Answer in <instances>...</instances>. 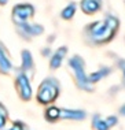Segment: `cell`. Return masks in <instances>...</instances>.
<instances>
[{
	"label": "cell",
	"instance_id": "6da1fadb",
	"mask_svg": "<svg viewBox=\"0 0 125 130\" xmlns=\"http://www.w3.org/2000/svg\"><path fill=\"white\" fill-rule=\"evenodd\" d=\"M118 27V21L117 18L109 15L105 21H96L87 27V36L89 41L95 44H103L110 41L116 34V30Z\"/></svg>",
	"mask_w": 125,
	"mask_h": 130
},
{
	"label": "cell",
	"instance_id": "7a4b0ae2",
	"mask_svg": "<svg viewBox=\"0 0 125 130\" xmlns=\"http://www.w3.org/2000/svg\"><path fill=\"white\" fill-rule=\"evenodd\" d=\"M59 82L55 78L49 77V78H45L39 86L37 90V96L36 99L40 104H51L54 103L59 96Z\"/></svg>",
	"mask_w": 125,
	"mask_h": 130
},
{
	"label": "cell",
	"instance_id": "3957f363",
	"mask_svg": "<svg viewBox=\"0 0 125 130\" xmlns=\"http://www.w3.org/2000/svg\"><path fill=\"white\" fill-rule=\"evenodd\" d=\"M69 67L73 70L74 73V79H76L77 85L80 89L85 90V92H91L94 88H92V84L89 82L88 79V75L85 74V66H84V60L83 58H80V56H73V58L69 60Z\"/></svg>",
	"mask_w": 125,
	"mask_h": 130
},
{
	"label": "cell",
	"instance_id": "277c9868",
	"mask_svg": "<svg viewBox=\"0 0 125 130\" xmlns=\"http://www.w3.org/2000/svg\"><path fill=\"white\" fill-rule=\"evenodd\" d=\"M15 86H17V92L19 94V97L25 101L30 100L32 97V85H30V79L29 75L25 74L23 71H18V74L15 77Z\"/></svg>",
	"mask_w": 125,
	"mask_h": 130
},
{
	"label": "cell",
	"instance_id": "5b68a950",
	"mask_svg": "<svg viewBox=\"0 0 125 130\" xmlns=\"http://www.w3.org/2000/svg\"><path fill=\"white\" fill-rule=\"evenodd\" d=\"M34 15V8L30 4H18L12 10V21L17 26L26 23Z\"/></svg>",
	"mask_w": 125,
	"mask_h": 130
},
{
	"label": "cell",
	"instance_id": "8992f818",
	"mask_svg": "<svg viewBox=\"0 0 125 130\" xmlns=\"http://www.w3.org/2000/svg\"><path fill=\"white\" fill-rule=\"evenodd\" d=\"M17 27H18L19 34L23 38H26V40H30L34 36H40L43 31H44V27L41 25H36V23H29V22L22 23V25H19Z\"/></svg>",
	"mask_w": 125,
	"mask_h": 130
},
{
	"label": "cell",
	"instance_id": "52a82bcc",
	"mask_svg": "<svg viewBox=\"0 0 125 130\" xmlns=\"http://www.w3.org/2000/svg\"><path fill=\"white\" fill-rule=\"evenodd\" d=\"M87 117V114L83 110H69V108H60L59 119L65 121H83Z\"/></svg>",
	"mask_w": 125,
	"mask_h": 130
},
{
	"label": "cell",
	"instance_id": "ba28073f",
	"mask_svg": "<svg viewBox=\"0 0 125 130\" xmlns=\"http://www.w3.org/2000/svg\"><path fill=\"white\" fill-rule=\"evenodd\" d=\"M33 69H34V63H33V58H32L30 51L23 50L22 54H21V71L30 75L33 73Z\"/></svg>",
	"mask_w": 125,
	"mask_h": 130
},
{
	"label": "cell",
	"instance_id": "9c48e42d",
	"mask_svg": "<svg viewBox=\"0 0 125 130\" xmlns=\"http://www.w3.org/2000/svg\"><path fill=\"white\" fill-rule=\"evenodd\" d=\"M12 69H14V66H12L11 59H10L6 50L3 48V45L0 44V73L2 74H8Z\"/></svg>",
	"mask_w": 125,
	"mask_h": 130
},
{
	"label": "cell",
	"instance_id": "30bf717a",
	"mask_svg": "<svg viewBox=\"0 0 125 130\" xmlns=\"http://www.w3.org/2000/svg\"><path fill=\"white\" fill-rule=\"evenodd\" d=\"M66 54H67V48L66 47L58 48V50L54 52V55L51 56V60H49V67H51L52 70H56L60 64H62V62H63V59H65Z\"/></svg>",
	"mask_w": 125,
	"mask_h": 130
},
{
	"label": "cell",
	"instance_id": "8fae6325",
	"mask_svg": "<svg viewBox=\"0 0 125 130\" xmlns=\"http://www.w3.org/2000/svg\"><path fill=\"white\" fill-rule=\"evenodd\" d=\"M102 7L101 0H83L81 2V10L85 14H94L96 11H99Z\"/></svg>",
	"mask_w": 125,
	"mask_h": 130
},
{
	"label": "cell",
	"instance_id": "7c38bea8",
	"mask_svg": "<svg viewBox=\"0 0 125 130\" xmlns=\"http://www.w3.org/2000/svg\"><path fill=\"white\" fill-rule=\"evenodd\" d=\"M111 73V70H110L109 67H102V69H99L98 71H95V73H91V74L88 75V79H89V82L91 84H94V82H98V81H101L102 78H105V77H107Z\"/></svg>",
	"mask_w": 125,
	"mask_h": 130
},
{
	"label": "cell",
	"instance_id": "4fadbf2b",
	"mask_svg": "<svg viewBox=\"0 0 125 130\" xmlns=\"http://www.w3.org/2000/svg\"><path fill=\"white\" fill-rule=\"evenodd\" d=\"M92 127L95 130H109V125L106 123V119L102 118L101 115H94L92 118Z\"/></svg>",
	"mask_w": 125,
	"mask_h": 130
},
{
	"label": "cell",
	"instance_id": "5bb4252c",
	"mask_svg": "<svg viewBox=\"0 0 125 130\" xmlns=\"http://www.w3.org/2000/svg\"><path fill=\"white\" fill-rule=\"evenodd\" d=\"M59 114H60V108L56 107H48L44 112V117L48 122H56L59 119Z\"/></svg>",
	"mask_w": 125,
	"mask_h": 130
},
{
	"label": "cell",
	"instance_id": "9a60e30c",
	"mask_svg": "<svg viewBox=\"0 0 125 130\" xmlns=\"http://www.w3.org/2000/svg\"><path fill=\"white\" fill-rule=\"evenodd\" d=\"M74 12H76V6H74V3H70L67 7H65V8H63V11L60 12V17H62L63 19L69 21V19L73 18Z\"/></svg>",
	"mask_w": 125,
	"mask_h": 130
},
{
	"label": "cell",
	"instance_id": "2e32d148",
	"mask_svg": "<svg viewBox=\"0 0 125 130\" xmlns=\"http://www.w3.org/2000/svg\"><path fill=\"white\" fill-rule=\"evenodd\" d=\"M8 130H26V126H25L22 122L17 121V122H14L12 126H11V127H10Z\"/></svg>",
	"mask_w": 125,
	"mask_h": 130
},
{
	"label": "cell",
	"instance_id": "e0dca14e",
	"mask_svg": "<svg viewBox=\"0 0 125 130\" xmlns=\"http://www.w3.org/2000/svg\"><path fill=\"white\" fill-rule=\"evenodd\" d=\"M106 123L109 125V127H113V126H116L117 123H118V119H117V117H107L106 118Z\"/></svg>",
	"mask_w": 125,
	"mask_h": 130
},
{
	"label": "cell",
	"instance_id": "ac0fdd59",
	"mask_svg": "<svg viewBox=\"0 0 125 130\" xmlns=\"http://www.w3.org/2000/svg\"><path fill=\"white\" fill-rule=\"evenodd\" d=\"M0 115H3V117H8V114H7L6 107H4V105H3L2 103H0Z\"/></svg>",
	"mask_w": 125,
	"mask_h": 130
},
{
	"label": "cell",
	"instance_id": "d6986e66",
	"mask_svg": "<svg viewBox=\"0 0 125 130\" xmlns=\"http://www.w3.org/2000/svg\"><path fill=\"white\" fill-rule=\"evenodd\" d=\"M49 54H51V50L47 47V48H44V50H41V55L43 56H48Z\"/></svg>",
	"mask_w": 125,
	"mask_h": 130
},
{
	"label": "cell",
	"instance_id": "ffe728a7",
	"mask_svg": "<svg viewBox=\"0 0 125 130\" xmlns=\"http://www.w3.org/2000/svg\"><path fill=\"white\" fill-rule=\"evenodd\" d=\"M118 67H120L121 70H122V71L125 70V60H124V59H121V60L118 62Z\"/></svg>",
	"mask_w": 125,
	"mask_h": 130
},
{
	"label": "cell",
	"instance_id": "44dd1931",
	"mask_svg": "<svg viewBox=\"0 0 125 130\" xmlns=\"http://www.w3.org/2000/svg\"><path fill=\"white\" fill-rule=\"evenodd\" d=\"M120 112H121V114H122V115H125V105H124V107H122V108H121V110H120Z\"/></svg>",
	"mask_w": 125,
	"mask_h": 130
},
{
	"label": "cell",
	"instance_id": "7402d4cb",
	"mask_svg": "<svg viewBox=\"0 0 125 130\" xmlns=\"http://www.w3.org/2000/svg\"><path fill=\"white\" fill-rule=\"evenodd\" d=\"M7 2H8V0H0V4H6Z\"/></svg>",
	"mask_w": 125,
	"mask_h": 130
},
{
	"label": "cell",
	"instance_id": "603a6c76",
	"mask_svg": "<svg viewBox=\"0 0 125 130\" xmlns=\"http://www.w3.org/2000/svg\"><path fill=\"white\" fill-rule=\"evenodd\" d=\"M124 79H125V70H124Z\"/></svg>",
	"mask_w": 125,
	"mask_h": 130
}]
</instances>
